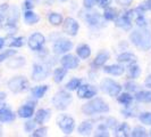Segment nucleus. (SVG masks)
<instances>
[{
    "label": "nucleus",
    "mask_w": 151,
    "mask_h": 137,
    "mask_svg": "<svg viewBox=\"0 0 151 137\" xmlns=\"http://www.w3.org/2000/svg\"><path fill=\"white\" fill-rule=\"evenodd\" d=\"M96 2H97V0H84L83 5L85 8H92L96 5Z\"/></svg>",
    "instance_id": "nucleus-44"
},
{
    "label": "nucleus",
    "mask_w": 151,
    "mask_h": 137,
    "mask_svg": "<svg viewBox=\"0 0 151 137\" xmlns=\"http://www.w3.org/2000/svg\"><path fill=\"white\" fill-rule=\"evenodd\" d=\"M70 102H72V95L65 90L58 91L52 99L53 105L58 110H66Z\"/></svg>",
    "instance_id": "nucleus-3"
},
{
    "label": "nucleus",
    "mask_w": 151,
    "mask_h": 137,
    "mask_svg": "<svg viewBox=\"0 0 151 137\" xmlns=\"http://www.w3.org/2000/svg\"><path fill=\"white\" fill-rule=\"evenodd\" d=\"M91 129H92V122L91 121H84L78 126V133H81V134H86V133L91 131Z\"/></svg>",
    "instance_id": "nucleus-30"
},
{
    "label": "nucleus",
    "mask_w": 151,
    "mask_h": 137,
    "mask_svg": "<svg viewBox=\"0 0 151 137\" xmlns=\"http://www.w3.org/2000/svg\"><path fill=\"white\" fill-rule=\"evenodd\" d=\"M66 73H67V68H56V70H55V72H53V80H55V82L59 84L60 81H63V79L65 78Z\"/></svg>",
    "instance_id": "nucleus-20"
},
{
    "label": "nucleus",
    "mask_w": 151,
    "mask_h": 137,
    "mask_svg": "<svg viewBox=\"0 0 151 137\" xmlns=\"http://www.w3.org/2000/svg\"><path fill=\"white\" fill-rule=\"evenodd\" d=\"M4 46H5V39L0 38V49H2Z\"/></svg>",
    "instance_id": "nucleus-50"
},
{
    "label": "nucleus",
    "mask_w": 151,
    "mask_h": 137,
    "mask_svg": "<svg viewBox=\"0 0 151 137\" xmlns=\"http://www.w3.org/2000/svg\"><path fill=\"white\" fill-rule=\"evenodd\" d=\"M108 60H109V54L106 53V52H101V53H99L98 55H97L96 60L93 62V65L101 66V65H104Z\"/></svg>",
    "instance_id": "nucleus-22"
},
{
    "label": "nucleus",
    "mask_w": 151,
    "mask_h": 137,
    "mask_svg": "<svg viewBox=\"0 0 151 137\" xmlns=\"http://www.w3.org/2000/svg\"><path fill=\"white\" fill-rule=\"evenodd\" d=\"M77 55H78V57H81V58H83V60H85V58H88L89 56L91 55V49L90 47L88 45H81L77 47Z\"/></svg>",
    "instance_id": "nucleus-21"
},
{
    "label": "nucleus",
    "mask_w": 151,
    "mask_h": 137,
    "mask_svg": "<svg viewBox=\"0 0 151 137\" xmlns=\"http://www.w3.org/2000/svg\"><path fill=\"white\" fill-rule=\"evenodd\" d=\"M24 63H25V61H24V58H23V57H17V58H13V60H10V61L7 63V65L12 68H16L22 66Z\"/></svg>",
    "instance_id": "nucleus-28"
},
{
    "label": "nucleus",
    "mask_w": 151,
    "mask_h": 137,
    "mask_svg": "<svg viewBox=\"0 0 151 137\" xmlns=\"http://www.w3.org/2000/svg\"><path fill=\"white\" fill-rule=\"evenodd\" d=\"M132 136L134 137H142V136H145V129L142 128V127H135L133 131H132V134H131Z\"/></svg>",
    "instance_id": "nucleus-37"
},
{
    "label": "nucleus",
    "mask_w": 151,
    "mask_h": 137,
    "mask_svg": "<svg viewBox=\"0 0 151 137\" xmlns=\"http://www.w3.org/2000/svg\"><path fill=\"white\" fill-rule=\"evenodd\" d=\"M7 28H12L14 30L16 22L18 21V17H19V12L16 7H12L9 9V13H7Z\"/></svg>",
    "instance_id": "nucleus-12"
},
{
    "label": "nucleus",
    "mask_w": 151,
    "mask_h": 137,
    "mask_svg": "<svg viewBox=\"0 0 151 137\" xmlns=\"http://www.w3.org/2000/svg\"><path fill=\"white\" fill-rule=\"evenodd\" d=\"M50 118V111L49 110H43V109H41V110H39L37 114H35V121L38 122V123H43L45 122L48 119Z\"/></svg>",
    "instance_id": "nucleus-18"
},
{
    "label": "nucleus",
    "mask_w": 151,
    "mask_h": 137,
    "mask_svg": "<svg viewBox=\"0 0 151 137\" xmlns=\"http://www.w3.org/2000/svg\"><path fill=\"white\" fill-rule=\"evenodd\" d=\"M140 73H141L140 66L137 64H135V63H131V65H129V78H131V79H136L137 77L140 76Z\"/></svg>",
    "instance_id": "nucleus-26"
},
{
    "label": "nucleus",
    "mask_w": 151,
    "mask_h": 137,
    "mask_svg": "<svg viewBox=\"0 0 151 137\" xmlns=\"http://www.w3.org/2000/svg\"><path fill=\"white\" fill-rule=\"evenodd\" d=\"M0 135H1V127H0Z\"/></svg>",
    "instance_id": "nucleus-51"
},
{
    "label": "nucleus",
    "mask_w": 151,
    "mask_h": 137,
    "mask_svg": "<svg viewBox=\"0 0 151 137\" xmlns=\"http://www.w3.org/2000/svg\"><path fill=\"white\" fill-rule=\"evenodd\" d=\"M131 22H132V21H129L127 17L122 16V17L116 20V25L122 28V29H124V30H129L131 26H132V23Z\"/></svg>",
    "instance_id": "nucleus-23"
},
{
    "label": "nucleus",
    "mask_w": 151,
    "mask_h": 137,
    "mask_svg": "<svg viewBox=\"0 0 151 137\" xmlns=\"http://www.w3.org/2000/svg\"><path fill=\"white\" fill-rule=\"evenodd\" d=\"M145 86L149 87V88H151V74L145 79Z\"/></svg>",
    "instance_id": "nucleus-47"
},
{
    "label": "nucleus",
    "mask_w": 151,
    "mask_h": 137,
    "mask_svg": "<svg viewBox=\"0 0 151 137\" xmlns=\"http://www.w3.org/2000/svg\"><path fill=\"white\" fill-rule=\"evenodd\" d=\"M8 9H9V7H8L7 4H4V5L0 6V28H1L2 23H4V21H5V18H6Z\"/></svg>",
    "instance_id": "nucleus-34"
},
{
    "label": "nucleus",
    "mask_w": 151,
    "mask_h": 137,
    "mask_svg": "<svg viewBox=\"0 0 151 137\" xmlns=\"http://www.w3.org/2000/svg\"><path fill=\"white\" fill-rule=\"evenodd\" d=\"M49 22L52 25H60V23L63 22V17L58 13H51L49 15Z\"/></svg>",
    "instance_id": "nucleus-29"
},
{
    "label": "nucleus",
    "mask_w": 151,
    "mask_h": 137,
    "mask_svg": "<svg viewBox=\"0 0 151 137\" xmlns=\"http://www.w3.org/2000/svg\"><path fill=\"white\" fill-rule=\"evenodd\" d=\"M86 21L92 26H99L102 23V17L96 12H91L86 14Z\"/></svg>",
    "instance_id": "nucleus-14"
},
{
    "label": "nucleus",
    "mask_w": 151,
    "mask_h": 137,
    "mask_svg": "<svg viewBox=\"0 0 151 137\" xmlns=\"http://www.w3.org/2000/svg\"><path fill=\"white\" fill-rule=\"evenodd\" d=\"M49 74V70L42 64H34L33 66V72H32V78L34 81H41L45 79Z\"/></svg>",
    "instance_id": "nucleus-7"
},
{
    "label": "nucleus",
    "mask_w": 151,
    "mask_h": 137,
    "mask_svg": "<svg viewBox=\"0 0 151 137\" xmlns=\"http://www.w3.org/2000/svg\"><path fill=\"white\" fill-rule=\"evenodd\" d=\"M104 71L106 73H109L111 76H121L124 73V68L118 64H114V65H107L104 68Z\"/></svg>",
    "instance_id": "nucleus-16"
},
{
    "label": "nucleus",
    "mask_w": 151,
    "mask_h": 137,
    "mask_svg": "<svg viewBox=\"0 0 151 137\" xmlns=\"http://www.w3.org/2000/svg\"><path fill=\"white\" fill-rule=\"evenodd\" d=\"M24 20H25V22L27 23V24H35V23L39 22L40 18H39V16L35 13H33L31 10H27L24 14Z\"/></svg>",
    "instance_id": "nucleus-25"
},
{
    "label": "nucleus",
    "mask_w": 151,
    "mask_h": 137,
    "mask_svg": "<svg viewBox=\"0 0 151 137\" xmlns=\"http://www.w3.org/2000/svg\"><path fill=\"white\" fill-rule=\"evenodd\" d=\"M15 120V114L7 107L0 109V122H10Z\"/></svg>",
    "instance_id": "nucleus-15"
},
{
    "label": "nucleus",
    "mask_w": 151,
    "mask_h": 137,
    "mask_svg": "<svg viewBox=\"0 0 151 137\" xmlns=\"http://www.w3.org/2000/svg\"><path fill=\"white\" fill-rule=\"evenodd\" d=\"M37 2H38V0H25L24 7L26 8V9H31V8H33L35 6Z\"/></svg>",
    "instance_id": "nucleus-42"
},
{
    "label": "nucleus",
    "mask_w": 151,
    "mask_h": 137,
    "mask_svg": "<svg viewBox=\"0 0 151 137\" xmlns=\"http://www.w3.org/2000/svg\"><path fill=\"white\" fill-rule=\"evenodd\" d=\"M15 54L16 50H6L2 54H0V63L2 61H5V60H7V58H9V57H12V56H14Z\"/></svg>",
    "instance_id": "nucleus-38"
},
{
    "label": "nucleus",
    "mask_w": 151,
    "mask_h": 137,
    "mask_svg": "<svg viewBox=\"0 0 151 137\" xmlns=\"http://www.w3.org/2000/svg\"><path fill=\"white\" fill-rule=\"evenodd\" d=\"M5 98H6V94L0 91V104H2V102L5 101Z\"/></svg>",
    "instance_id": "nucleus-48"
},
{
    "label": "nucleus",
    "mask_w": 151,
    "mask_h": 137,
    "mask_svg": "<svg viewBox=\"0 0 151 137\" xmlns=\"http://www.w3.org/2000/svg\"><path fill=\"white\" fill-rule=\"evenodd\" d=\"M81 86V80L80 79H72L70 81H68L66 85V88L68 90H76L78 87Z\"/></svg>",
    "instance_id": "nucleus-32"
},
{
    "label": "nucleus",
    "mask_w": 151,
    "mask_h": 137,
    "mask_svg": "<svg viewBox=\"0 0 151 137\" xmlns=\"http://www.w3.org/2000/svg\"><path fill=\"white\" fill-rule=\"evenodd\" d=\"M135 60H136L135 55H133V54L131 53H123L117 58V61L119 62V63H129V64L131 63H134Z\"/></svg>",
    "instance_id": "nucleus-24"
},
{
    "label": "nucleus",
    "mask_w": 151,
    "mask_h": 137,
    "mask_svg": "<svg viewBox=\"0 0 151 137\" xmlns=\"http://www.w3.org/2000/svg\"><path fill=\"white\" fill-rule=\"evenodd\" d=\"M72 47H73L72 41H69L67 39H60L53 45V52L56 54H65L69 52Z\"/></svg>",
    "instance_id": "nucleus-10"
},
{
    "label": "nucleus",
    "mask_w": 151,
    "mask_h": 137,
    "mask_svg": "<svg viewBox=\"0 0 151 137\" xmlns=\"http://www.w3.org/2000/svg\"><path fill=\"white\" fill-rule=\"evenodd\" d=\"M45 44V37L41 33H33L29 38V46L32 50H40Z\"/></svg>",
    "instance_id": "nucleus-9"
},
{
    "label": "nucleus",
    "mask_w": 151,
    "mask_h": 137,
    "mask_svg": "<svg viewBox=\"0 0 151 137\" xmlns=\"http://www.w3.org/2000/svg\"><path fill=\"white\" fill-rule=\"evenodd\" d=\"M33 112H34V105L33 104H26V105H23L22 107H19L18 115L21 118H30L33 115Z\"/></svg>",
    "instance_id": "nucleus-17"
},
{
    "label": "nucleus",
    "mask_w": 151,
    "mask_h": 137,
    "mask_svg": "<svg viewBox=\"0 0 151 137\" xmlns=\"http://www.w3.org/2000/svg\"><path fill=\"white\" fill-rule=\"evenodd\" d=\"M132 99H133V97H132L129 94H127V93L121 94V95L118 96V102H119L121 104H124V105H129L131 102H132Z\"/></svg>",
    "instance_id": "nucleus-31"
},
{
    "label": "nucleus",
    "mask_w": 151,
    "mask_h": 137,
    "mask_svg": "<svg viewBox=\"0 0 151 137\" xmlns=\"http://www.w3.org/2000/svg\"><path fill=\"white\" fill-rule=\"evenodd\" d=\"M47 90H48V86H38V87H34V88L31 90V93H32L33 97H35V98H41L45 94Z\"/></svg>",
    "instance_id": "nucleus-27"
},
{
    "label": "nucleus",
    "mask_w": 151,
    "mask_h": 137,
    "mask_svg": "<svg viewBox=\"0 0 151 137\" xmlns=\"http://www.w3.org/2000/svg\"><path fill=\"white\" fill-rule=\"evenodd\" d=\"M58 126H59V128H60L66 135L68 134H70L73 129H74V127H75V121H74V119L73 118H70V117H68V115H61L60 118L58 119Z\"/></svg>",
    "instance_id": "nucleus-6"
},
{
    "label": "nucleus",
    "mask_w": 151,
    "mask_h": 137,
    "mask_svg": "<svg viewBox=\"0 0 151 137\" xmlns=\"http://www.w3.org/2000/svg\"><path fill=\"white\" fill-rule=\"evenodd\" d=\"M135 99L137 102H143V103H151V91H139L136 93Z\"/></svg>",
    "instance_id": "nucleus-19"
},
{
    "label": "nucleus",
    "mask_w": 151,
    "mask_h": 137,
    "mask_svg": "<svg viewBox=\"0 0 151 137\" xmlns=\"http://www.w3.org/2000/svg\"><path fill=\"white\" fill-rule=\"evenodd\" d=\"M35 125H37V121L34 120H30V121H27L25 123V130L26 131H32V130L35 128Z\"/></svg>",
    "instance_id": "nucleus-40"
},
{
    "label": "nucleus",
    "mask_w": 151,
    "mask_h": 137,
    "mask_svg": "<svg viewBox=\"0 0 151 137\" xmlns=\"http://www.w3.org/2000/svg\"><path fill=\"white\" fill-rule=\"evenodd\" d=\"M27 86H29V82L24 77H15V78L10 79L9 82H8L9 89L15 94L24 91L27 88Z\"/></svg>",
    "instance_id": "nucleus-5"
},
{
    "label": "nucleus",
    "mask_w": 151,
    "mask_h": 137,
    "mask_svg": "<svg viewBox=\"0 0 151 137\" xmlns=\"http://www.w3.org/2000/svg\"><path fill=\"white\" fill-rule=\"evenodd\" d=\"M61 1H66V0H61Z\"/></svg>",
    "instance_id": "nucleus-52"
},
{
    "label": "nucleus",
    "mask_w": 151,
    "mask_h": 137,
    "mask_svg": "<svg viewBox=\"0 0 151 137\" xmlns=\"http://www.w3.org/2000/svg\"><path fill=\"white\" fill-rule=\"evenodd\" d=\"M129 39L137 48L142 50H149L151 48V33L148 30L133 31L129 36Z\"/></svg>",
    "instance_id": "nucleus-1"
},
{
    "label": "nucleus",
    "mask_w": 151,
    "mask_h": 137,
    "mask_svg": "<svg viewBox=\"0 0 151 137\" xmlns=\"http://www.w3.org/2000/svg\"><path fill=\"white\" fill-rule=\"evenodd\" d=\"M82 111L84 114H88V115L96 113H106L109 111V106L106 102H104V99L97 97V98L90 101L89 103L84 104Z\"/></svg>",
    "instance_id": "nucleus-2"
},
{
    "label": "nucleus",
    "mask_w": 151,
    "mask_h": 137,
    "mask_svg": "<svg viewBox=\"0 0 151 137\" xmlns=\"http://www.w3.org/2000/svg\"><path fill=\"white\" fill-rule=\"evenodd\" d=\"M101 89H102V91L107 93L109 96L115 97V96H118L121 94L122 86L117 82H115L111 79H105L101 82Z\"/></svg>",
    "instance_id": "nucleus-4"
},
{
    "label": "nucleus",
    "mask_w": 151,
    "mask_h": 137,
    "mask_svg": "<svg viewBox=\"0 0 151 137\" xmlns=\"http://www.w3.org/2000/svg\"><path fill=\"white\" fill-rule=\"evenodd\" d=\"M24 38L23 37H18V38H15L13 39L10 42H9V46L10 47H16V48H18V47H22L24 45Z\"/></svg>",
    "instance_id": "nucleus-35"
},
{
    "label": "nucleus",
    "mask_w": 151,
    "mask_h": 137,
    "mask_svg": "<svg viewBox=\"0 0 151 137\" xmlns=\"http://www.w3.org/2000/svg\"><path fill=\"white\" fill-rule=\"evenodd\" d=\"M118 130H119L121 133H123V135H124V136H127V135H129L127 133H129V125H127V123H122L121 127L118 128Z\"/></svg>",
    "instance_id": "nucleus-41"
},
{
    "label": "nucleus",
    "mask_w": 151,
    "mask_h": 137,
    "mask_svg": "<svg viewBox=\"0 0 151 137\" xmlns=\"http://www.w3.org/2000/svg\"><path fill=\"white\" fill-rule=\"evenodd\" d=\"M144 4H145V6H147V8H148L149 10H151V0H147V1L144 2Z\"/></svg>",
    "instance_id": "nucleus-49"
},
{
    "label": "nucleus",
    "mask_w": 151,
    "mask_h": 137,
    "mask_svg": "<svg viewBox=\"0 0 151 137\" xmlns=\"http://www.w3.org/2000/svg\"><path fill=\"white\" fill-rule=\"evenodd\" d=\"M125 88L129 91H136L137 85L134 84V82H126V84H125Z\"/></svg>",
    "instance_id": "nucleus-43"
},
{
    "label": "nucleus",
    "mask_w": 151,
    "mask_h": 137,
    "mask_svg": "<svg viewBox=\"0 0 151 137\" xmlns=\"http://www.w3.org/2000/svg\"><path fill=\"white\" fill-rule=\"evenodd\" d=\"M104 17L106 18L107 21H114V20L117 17L116 10H115V9H113V8H107L106 10H105Z\"/></svg>",
    "instance_id": "nucleus-33"
},
{
    "label": "nucleus",
    "mask_w": 151,
    "mask_h": 137,
    "mask_svg": "<svg viewBox=\"0 0 151 137\" xmlns=\"http://www.w3.org/2000/svg\"><path fill=\"white\" fill-rule=\"evenodd\" d=\"M60 63L64 68H77V65H78V60L76 58L74 55L68 54V55H65V56L61 58Z\"/></svg>",
    "instance_id": "nucleus-13"
},
{
    "label": "nucleus",
    "mask_w": 151,
    "mask_h": 137,
    "mask_svg": "<svg viewBox=\"0 0 151 137\" xmlns=\"http://www.w3.org/2000/svg\"><path fill=\"white\" fill-rule=\"evenodd\" d=\"M96 95H97V89L93 86L84 85L77 88V96L80 98H92Z\"/></svg>",
    "instance_id": "nucleus-8"
},
{
    "label": "nucleus",
    "mask_w": 151,
    "mask_h": 137,
    "mask_svg": "<svg viewBox=\"0 0 151 137\" xmlns=\"http://www.w3.org/2000/svg\"><path fill=\"white\" fill-rule=\"evenodd\" d=\"M115 1H116L118 5H121V6H129L133 0H115Z\"/></svg>",
    "instance_id": "nucleus-46"
},
{
    "label": "nucleus",
    "mask_w": 151,
    "mask_h": 137,
    "mask_svg": "<svg viewBox=\"0 0 151 137\" xmlns=\"http://www.w3.org/2000/svg\"><path fill=\"white\" fill-rule=\"evenodd\" d=\"M97 2L99 4V6H100V7L106 8V7H108V6L110 5L111 0H97Z\"/></svg>",
    "instance_id": "nucleus-45"
},
{
    "label": "nucleus",
    "mask_w": 151,
    "mask_h": 137,
    "mask_svg": "<svg viewBox=\"0 0 151 137\" xmlns=\"http://www.w3.org/2000/svg\"><path fill=\"white\" fill-rule=\"evenodd\" d=\"M140 121L142 123H145V125H151V113L150 112H145V113L140 114L139 117Z\"/></svg>",
    "instance_id": "nucleus-36"
},
{
    "label": "nucleus",
    "mask_w": 151,
    "mask_h": 137,
    "mask_svg": "<svg viewBox=\"0 0 151 137\" xmlns=\"http://www.w3.org/2000/svg\"><path fill=\"white\" fill-rule=\"evenodd\" d=\"M63 29H64V32L69 34V36H76L77 31H78V23L76 22L74 18L68 17L64 22Z\"/></svg>",
    "instance_id": "nucleus-11"
},
{
    "label": "nucleus",
    "mask_w": 151,
    "mask_h": 137,
    "mask_svg": "<svg viewBox=\"0 0 151 137\" xmlns=\"http://www.w3.org/2000/svg\"><path fill=\"white\" fill-rule=\"evenodd\" d=\"M47 131H48V128H47V127H42V128H39V129L35 130V131L32 134V136H34V137L45 136V135H47Z\"/></svg>",
    "instance_id": "nucleus-39"
}]
</instances>
